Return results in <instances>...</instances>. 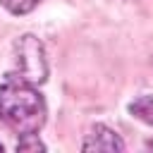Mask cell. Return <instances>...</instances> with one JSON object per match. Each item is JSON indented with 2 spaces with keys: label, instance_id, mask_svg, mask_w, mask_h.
<instances>
[{
  "label": "cell",
  "instance_id": "8",
  "mask_svg": "<svg viewBox=\"0 0 153 153\" xmlns=\"http://www.w3.org/2000/svg\"><path fill=\"white\" fill-rule=\"evenodd\" d=\"M2 151H5V146H2V143H0V153H2Z\"/></svg>",
  "mask_w": 153,
  "mask_h": 153
},
{
  "label": "cell",
  "instance_id": "2",
  "mask_svg": "<svg viewBox=\"0 0 153 153\" xmlns=\"http://www.w3.org/2000/svg\"><path fill=\"white\" fill-rule=\"evenodd\" d=\"M12 53H14V62H17V69L12 72L14 76H19L22 81L33 84V86H41L48 81V72H50L48 57H45L43 43L36 36H31V33L19 36L12 43Z\"/></svg>",
  "mask_w": 153,
  "mask_h": 153
},
{
  "label": "cell",
  "instance_id": "4",
  "mask_svg": "<svg viewBox=\"0 0 153 153\" xmlns=\"http://www.w3.org/2000/svg\"><path fill=\"white\" fill-rule=\"evenodd\" d=\"M129 112L136 120H141V122L153 127V96H139L136 100H131L129 103Z\"/></svg>",
  "mask_w": 153,
  "mask_h": 153
},
{
  "label": "cell",
  "instance_id": "1",
  "mask_svg": "<svg viewBox=\"0 0 153 153\" xmlns=\"http://www.w3.org/2000/svg\"><path fill=\"white\" fill-rule=\"evenodd\" d=\"M45 115L48 108L36 86L7 74L5 84H0V122L22 136L36 134L45 124Z\"/></svg>",
  "mask_w": 153,
  "mask_h": 153
},
{
  "label": "cell",
  "instance_id": "7",
  "mask_svg": "<svg viewBox=\"0 0 153 153\" xmlns=\"http://www.w3.org/2000/svg\"><path fill=\"white\" fill-rule=\"evenodd\" d=\"M146 146H148V148H153V139H148V141H146Z\"/></svg>",
  "mask_w": 153,
  "mask_h": 153
},
{
  "label": "cell",
  "instance_id": "5",
  "mask_svg": "<svg viewBox=\"0 0 153 153\" xmlns=\"http://www.w3.org/2000/svg\"><path fill=\"white\" fill-rule=\"evenodd\" d=\"M43 0H0V7H5L10 14H29L31 10H36Z\"/></svg>",
  "mask_w": 153,
  "mask_h": 153
},
{
  "label": "cell",
  "instance_id": "6",
  "mask_svg": "<svg viewBox=\"0 0 153 153\" xmlns=\"http://www.w3.org/2000/svg\"><path fill=\"white\" fill-rule=\"evenodd\" d=\"M14 148H17V153H43L45 151V143L36 134H22Z\"/></svg>",
  "mask_w": 153,
  "mask_h": 153
},
{
  "label": "cell",
  "instance_id": "3",
  "mask_svg": "<svg viewBox=\"0 0 153 153\" xmlns=\"http://www.w3.org/2000/svg\"><path fill=\"white\" fill-rule=\"evenodd\" d=\"M81 151L84 153H120L124 151V141L120 139V134L105 124H93L88 129V134L84 136V143H81Z\"/></svg>",
  "mask_w": 153,
  "mask_h": 153
}]
</instances>
